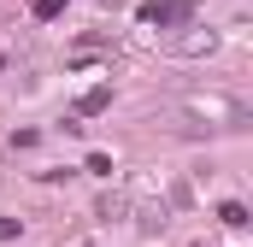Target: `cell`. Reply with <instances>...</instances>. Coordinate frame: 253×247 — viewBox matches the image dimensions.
Listing matches in <instances>:
<instances>
[{
  "instance_id": "1",
  "label": "cell",
  "mask_w": 253,
  "mask_h": 247,
  "mask_svg": "<svg viewBox=\"0 0 253 247\" xmlns=\"http://www.w3.org/2000/svg\"><path fill=\"white\" fill-rule=\"evenodd\" d=\"M194 12L183 6V0H147L141 6V24H189Z\"/></svg>"
},
{
  "instance_id": "2",
  "label": "cell",
  "mask_w": 253,
  "mask_h": 247,
  "mask_svg": "<svg viewBox=\"0 0 253 247\" xmlns=\"http://www.w3.org/2000/svg\"><path fill=\"white\" fill-rule=\"evenodd\" d=\"M218 218H224V224H230V230H242V224H248V212H242V206H236V200H224V212H218Z\"/></svg>"
},
{
  "instance_id": "3",
  "label": "cell",
  "mask_w": 253,
  "mask_h": 247,
  "mask_svg": "<svg viewBox=\"0 0 253 247\" xmlns=\"http://www.w3.org/2000/svg\"><path fill=\"white\" fill-rule=\"evenodd\" d=\"M65 12V0H36V18H59Z\"/></svg>"
},
{
  "instance_id": "4",
  "label": "cell",
  "mask_w": 253,
  "mask_h": 247,
  "mask_svg": "<svg viewBox=\"0 0 253 247\" xmlns=\"http://www.w3.org/2000/svg\"><path fill=\"white\" fill-rule=\"evenodd\" d=\"M12 236H18V224H12V218H0V242H12Z\"/></svg>"
}]
</instances>
